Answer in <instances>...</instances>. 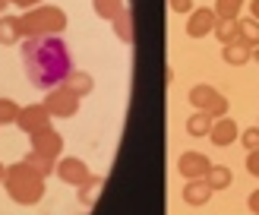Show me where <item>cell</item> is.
I'll return each mask as SVG.
<instances>
[{
  "label": "cell",
  "instance_id": "cell-11",
  "mask_svg": "<svg viewBox=\"0 0 259 215\" xmlns=\"http://www.w3.org/2000/svg\"><path fill=\"white\" fill-rule=\"evenodd\" d=\"M240 7H243V0H218V13H222V19H234Z\"/></svg>",
  "mask_w": 259,
  "mask_h": 215
},
{
  "label": "cell",
  "instance_id": "cell-4",
  "mask_svg": "<svg viewBox=\"0 0 259 215\" xmlns=\"http://www.w3.org/2000/svg\"><path fill=\"white\" fill-rule=\"evenodd\" d=\"M212 139H215L218 146L234 143V139H237V126H234V120H222V123H215V126H212Z\"/></svg>",
  "mask_w": 259,
  "mask_h": 215
},
{
  "label": "cell",
  "instance_id": "cell-5",
  "mask_svg": "<svg viewBox=\"0 0 259 215\" xmlns=\"http://www.w3.org/2000/svg\"><path fill=\"white\" fill-rule=\"evenodd\" d=\"M237 29H240V41H243V45L259 48V22H256V19H243V22H237Z\"/></svg>",
  "mask_w": 259,
  "mask_h": 215
},
{
  "label": "cell",
  "instance_id": "cell-14",
  "mask_svg": "<svg viewBox=\"0 0 259 215\" xmlns=\"http://www.w3.org/2000/svg\"><path fill=\"white\" fill-rule=\"evenodd\" d=\"M247 168H250V174H253V177H259V152H250Z\"/></svg>",
  "mask_w": 259,
  "mask_h": 215
},
{
  "label": "cell",
  "instance_id": "cell-16",
  "mask_svg": "<svg viewBox=\"0 0 259 215\" xmlns=\"http://www.w3.org/2000/svg\"><path fill=\"white\" fill-rule=\"evenodd\" d=\"M250 13H253L256 22H259V0H253V4H250Z\"/></svg>",
  "mask_w": 259,
  "mask_h": 215
},
{
  "label": "cell",
  "instance_id": "cell-12",
  "mask_svg": "<svg viewBox=\"0 0 259 215\" xmlns=\"http://www.w3.org/2000/svg\"><path fill=\"white\" fill-rule=\"evenodd\" d=\"M240 139H243V146H247V152H259V126H250Z\"/></svg>",
  "mask_w": 259,
  "mask_h": 215
},
{
  "label": "cell",
  "instance_id": "cell-1",
  "mask_svg": "<svg viewBox=\"0 0 259 215\" xmlns=\"http://www.w3.org/2000/svg\"><path fill=\"white\" fill-rule=\"evenodd\" d=\"M22 67L29 82L38 89H54L73 73V57L63 38L57 35H35L22 45Z\"/></svg>",
  "mask_w": 259,
  "mask_h": 215
},
{
  "label": "cell",
  "instance_id": "cell-8",
  "mask_svg": "<svg viewBox=\"0 0 259 215\" xmlns=\"http://www.w3.org/2000/svg\"><path fill=\"white\" fill-rule=\"evenodd\" d=\"M205 174H209V181H205V184H209L212 190H225V187H231V171H228V168H209Z\"/></svg>",
  "mask_w": 259,
  "mask_h": 215
},
{
  "label": "cell",
  "instance_id": "cell-3",
  "mask_svg": "<svg viewBox=\"0 0 259 215\" xmlns=\"http://www.w3.org/2000/svg\"><path fill=\"white\" fill-rule=\"evenodd\" d=\"M250 57H253V48H250V45H243V41H231V45H225V60L234 63V67L247 63Z\"/></svg>",
  "mask_w": 259,
  "mask_h": 215
},
{
  "label": "cell",
  "instance_id": "cell-9",
  "mask_svg": "<svg viewBox=\"0 0 259 215\" xmlns=\"http://www.w3.org/2000/svg\"><path fill=\"white\" fill-rule=\"evenodd\" d=\"M218 38H222L225 45L240 41V29H237V22H234V19H222V25H218Z\"/></svg>",
  "mask_w": 259,
  "mask_h": 215
},
{
  "label": "cell",
  "instance_id": "cell-2",
  "mask_svg": "<svg viewBox=\"0 0 259 215\" xmlns=\"http://www.w3.org/2000/svg\"><path fill=\"white\" fill-rule=\"evenodd\" d=\"M193 105L202 108V111H209V114H225V111H228V101H225L222 95H215L212 89H205V85L193 92Z\"/></svg>",
  "mask_w": 259,
  "mask_h": 215
},
{
  "label": "cell",
  "instance_id": "cell-15",
  "mask_svg": "<svg viewBox=\"0 0 259 215\" xmlns=\"http://www.w3.org/2000/svg\"><path fill=\"white\" fill-rule=\"evenodd\" d=\"M247 202H250V209L259 215V190H256V193H250V199H247Z\"/></svg>",
  "mask_w": 259,
  "mask_h": 215
},
{
  "label": "cell",
  "instance_id": "cell-7",
  "mask_svg": "<svg viewBox=\"0 0 259 215\" xmlns=\"http://www.w3.org/2000/svg\"><path fill=\"white\" fill-rule=\"evenodd\" d=\"M212 25H215V16H212V13H199V16H193V22H190V35H205V32H209L212 29Z\"/></svg>",
  "mask_w": 259,
  "mask_h": 215
},
{
  "label": "cell",
  "instance_id": "cell-10",
  "mask_svg": "<svg viewBox=\"0 0 259 215\" xmlns=\"http://www.w3.org/2000/svg\"><path fill=\"white\" fill-rule=\"evenodd\" d=\"M209 193H212L209 184H190L187 187V199L190 202H205V199H209Z\"/></svg>",
  "mask_w": 259,
  "mask_h": 215
},
{
  "label": "cell",
  "instance_id": "cell-17",
  "mask_svg": "<svg viewBox=\"0 0 259 215\" xmlns=\"http://www.w3.org/2000/svg\"><path fill=\"white\" fill-rule=\"evenodd\" d=\"M253 57H256V60H259V48H253Z\"/></svg>",
  "mask_w": 259,
  "mask_h": 215
},
{
  "label": "cell",
  "instance_id": "cell-13",
  "mask_svg": "<svg viewBox=\"0 0 259 215\" xmlns=\"http://www.w3.org/2000/svg\"><path fill=\"white\" fill-rule=\"evenodd\" d=\"M190 133H193V136L209 133V117H202V114H199V117H193V120H190Z\"/></svg>",
  "mask_w": 259,
  "mask_h": 215
},
{
  "label": "cell",
  "instance_id": "cell-6",
  "mask_svg": "<svg viewBox=\"0 0 259 215\" xmlns=\"http://www.w3.org/2000/svg\"><path fill=\"white\" fill-rule=\"evenodd\" d=\"M180 171L184 174H190V177H196V174H202V171H209V161H205L202 155H184V161H180Z\"/></svg>",
  "mask_w": 259,
  "mask_h": 215
}]
</instances>
